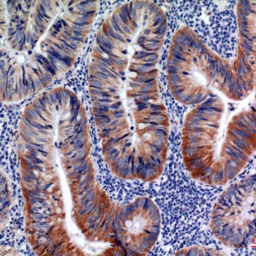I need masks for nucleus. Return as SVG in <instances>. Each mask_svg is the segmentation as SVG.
Returning a JSON list of instances; mask_svg holds the SVG:
<instances>
[{"instance_id": "obj_8", "label": "nucleus", "mask_w": 256, "mask_h": 256, "mask_svg": "<svg viewBox=\"0 0 256 256\" xmlns=\"http://www.w3.org/2000/svg\"><path fill=\"white\" fill-rule=\"evenodd\" d=\"M176 256H226L224 252L218 250L214 248L205 247V246H192V247L183 248L178 251Z\"/></svg>"}, {"instance_id": "obj_2", "label": "nucleus", "mask_w": 256, "mask_h": 256, "mask_svg": "<svg viewBox=\"0 0 256 256\" xmlns=\"http://www.w3.org/2000/svg\"><path fill=\"white\" fill-rule=\"evenodd\" d=\"M164 10L153 1L117 6L99 26L88 64V88L102 158L116 177L153 182L168 152L169 116L160 96Z\"/></svg>"}, {"instance_id": "obj_4", "label": "nucleus", "mask_w": 256, "mask_h": 256, "mask_svg": "<svg viewBox=\"0 0 256 256\" xmlns=\"http://www.w3.org/2000/svg\"><path fill=\"white\" fill-rule=\"evenodd\" d=\"M236 12L238 40L232 61L212 52L189 26H181L172 35L166 80L178 102L198 105L214 96L242 102L254 90L256 2L240 1Z\"/></svg>"}, {"instance_id": "obj_1", "label": "nucleus", "mask_w": 256, "mask_h": 256, "mask_svg": "<svg viewBox=\"0 0 256 256\" xmlns=\"http://www.w3.org/2000/svg\"><path fill=\"white\" fill-rule=\"evenodd\" d=\"M25 234L38 256H86L84 244L120 247L136 199H111L96 178L88 114L64 86L38 94L22 114L16 142Z\"/></svg>"}, {"instance_id": "obj_6", "label": "nucleus", "mask_w": 256, "mask_h": 256, "mask_svg": "<svg viewBox=\"0 0 256 256\" xmlns=\"http://www.w3.org/2000/svg\"><path fill=\"white\" fill-rule=\"evenodd\" d=\"M256 174L232 184L212 207L210 228L222 244L238 250L256 244Z\"/></svg>"}, {"instance_id": "obj_5", "label": "nucleus", "mask_w": 256, "mask_h": 256, "mask_svg": "<svg viewBox=\"0 0 256 256\" xmlns=\"http://www.w3.org/2000/svg\"><path fill=\"white\" fill-rule=\"evenodd\" d=\"M226 100L214 96L195 105L182 130L187 172L193 180L212 186L235 178L256 148V108H233Z\"/></svg>"}, {"instance_id": "obj_3", "label": "nucleus", "mask_w": 256, "mask_h": 256, "mask_svg": "<svg viewBox=\"0 0 256 256\" xmlns=\"http://www.w3.org/2000/svg\"><path fill=\"white\" fill-rule=\"evenodd\" d=\"M98 1H1V101L41 94L84 48Z\"/></svg>"}, {"instance_id": "obj_7", "label": "nucleus", "mask_w": 256, "mask_h": 256, "mask_svg": "<svg viewBox=\"0 0 256 256\" xmlns=\"http://www.w3.org/2000/svg\"><path fill=\"white\" fill-rule=\"evenodd\" d=\"M12 192L10 189L9 184L2 172L1 180V224L3 229L4 224L7 222L9 217L10 210L12 206Z\"/></svg>"}]
</instances>
